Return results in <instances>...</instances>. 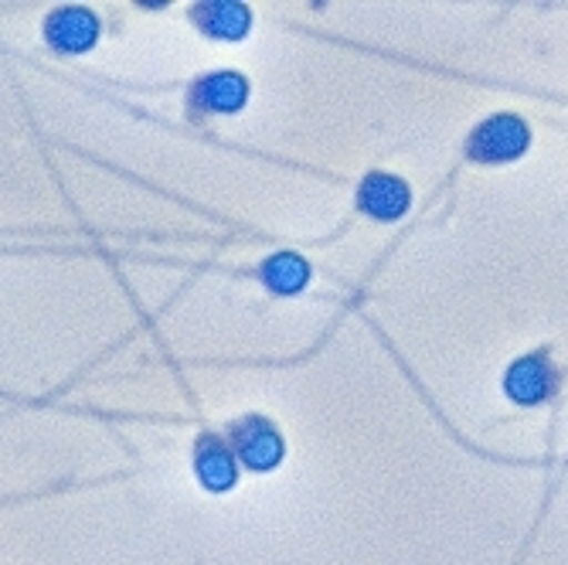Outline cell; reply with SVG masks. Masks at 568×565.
<instances>
[{
  "label": "cell",
  "instance_id": "6da1fadb",
  "mask_svg": "<svg viewBox=\"0 0 568 565\" xmlns=\"http://www.w3.org/2000/svg\"><path fill=\"white\" fill-rule=\"evenodd\" d=\"M531 143V133H528V123L521 117H490L484 120L474 137H470V158L474 161H484V164H504V161H514L521 158Z\"/></svg>",
  "mask_w": 568,
  "mask_h": 565
},
{
  "label": "cell",
  "instance_id": "7a4b0ae2",
  "mask_svg": "<svg viewBox=\"0 0 568 565\" xmlns=\"http://www.w3.org/2000/svg\"><path fill=\"white\" fill-rule=\"evenodd\" d=\"M232 440H235L239 460H242L248 471H273L280 460H283V440H280V433L266 420H260V416L239 420L232 426Z\"/></svg>",
  "mask_w": 568,
  "mask_h": 565
},
{
  "label": "cell",
  "instance_id": "3957f363",
  "mask_svg": "<svg viewBox=\"0 0 568 565\" xmlns=\"http://www.w3.org/2000/svg\"><path fill=\"white\" fill-rule=\"evenodd\" d=\"M44 38L59 51H89L99 38V21L85 8H62L44 21Z\"/></svg>",
  "mask_w": 568,
  "mask_h": 565
},
{
  "label": "cell",
  "instance_id": "277c9868",
  "mask_svg": "<svg viewBox=\"0 0 568 565\" xmlns=\"http://www.w3.org/2000/svg\"><path fill=\"white\" fill-rule=\"evenodd\" d=\"M357 204L378 222H395L408 209V188L392 174H368L357 191Z\"/></svg>",
  "mask_w": 568,
  "mask_h": 565
},
{
  "label": "cell",
  "instance_id": "5b68a950",
  "mask_svg": "<svg viewBox=\"0 0 568 565\" xmlns=\"http://www.w3.org/2000/svg\"><path fill=\"white\" fill-rule=\"evenodd\" d=\"M504 392L514 398V402H541L555 392V375L548 369V362L541 354H531V357H521V362H514L504 375Z\"/></svg>",
  "mask_w": 568,
  "mask_h": 565
},
{
  "label": "cell",
  "instance_id": "8992f818",
  "mask_svg": "<svg viewBox=\"0 0 568 565\" xmlns=\"http://www.w3.org/2000/svg\"><path fill=\"white\" fill-rule=\"evenodd\" d=\"M194 99L209 113H235L248 99V82L239 72H215L194 85Z\"/></svg>",
  "mask_w": 568,
  "mask_h": 565
},
{
  "label": "cell",
  "instance_id": "52a82bcc",
  "mask_svg": "<svg viewBox=\"0 0 568 565\" xmlns=\"http://www.w3.org/2000/svg\"><path fill=\"white\" fill-rule=\"evenodd\" d=\"M194 471H197L201 484L209 487V491H229L235 484V477H239L235 456L225 450V443L219 436H201L197 440Z\"/></svg>",
  "mask_w": 568,
  "mask_h": 565
},
{
  "label": "cell",
  "instance_id": "ba28073f",
  "mask_svg": "<svg viewBox=\"0 0 568 565\" xmlns=\"http://www.w3.org/2000/svg\"><path fill=\"white\" fill-rule=\"evenodd\" d=\"M194 21L201 24L204 34L225 38V41L245 38V31H248V24H252L248 8L232 4V0H209V4H197V8H194Z\"/></svg>",
  "mask_w": 568,
  "mask_h": 565
},
{
  "label": "cell",
  "instance_id": "9c48e42d",
  "mask_svg": "<svg viewBox=\"0 0 568 565\" xmlns=\"http://www.w3.org/2000/svg\"><path fill=\"white\" fill-rule=\"evenodd\" d=\"M263 276H266L270 290H276V293H300L310 280V266L293 252H280L273 260H266Z\"/></svg>",
  "mask_w": 568,
  "mask_h": 565
}]
</instances>
